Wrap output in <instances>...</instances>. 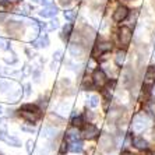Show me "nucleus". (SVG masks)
<instances>
[{
	"label": "nucleus",
	"mask_w": 155,
	"mask_h": 155,
	"mask_svg": "<svg viewBox=\"0 0 155 155\" xmlns=\"http://www.w3.org/2000/svg\"><path fill=\"white\" fill-rule=\"evenodd\" d=\"M18 115L21 116L24 120H27L28 123H35L42 117V109L38 105H32V104H25L22 105L21 108L18 109Z\"/></svg>",
	"instance_id": "obj_1"
},
{
	"label": "nucleus",
	"mask_w": 155,
	"mask_h": 155,
	"mask_svg": "<svg viewBox=\"0 0 155 155\" xmlns=\"http://www.w3.org/2000/svg\"><path fill=\"white\" fill-rule=\"evenodd\" d=\"M148 126H150V119L147 117V115H144V113H138V115L134 116L131 127H133V130L136 131V133L144 131Z\"/></svg>",
	"instance_id": "obj_2"
},
{
	"label": "nucleus",
	"mask_w": 155,
	"mask_h": 155,
	"mask_svg": "<svg viewBox=\"0 0 155 155\" xmlns=\"http://www.w3.org/2000/svg\"><path fill=\"white\" fill-rule=\"evenodd\" d=\"M98 134H99V130H98L97 126H94L92 123L84 124L83 130H81V136H83L85 140H94Z\"/></svg>",
	"instance_id": "obj_3"
},
{
	"label": "nucleus",
	"mask_w": 155,
	"mask_h": 155,
	"mask_svg": "<svg viewBox=\"0 0 155 155\" xmlns=\"http://www.w3.org/2000/svg\"><path fill=\"white\" fill-rule=\"evenodd\" d=\"M131 38H133V32L129 27H122L119 29V42L123 46H129L130 42H131Z\"/></svg>",
	"instance_id": "obj_4"
},
{
	"label": "nucleus",
	"mask_w": 155,
	"mask_h": 155,
	"mask_svg": "<svg viewBox=\"0 0 155 155\" xmlns=\"http://www.w3.org/2000/svg\"><path fill=\"white\" fill-rule=\"evenodd\" d=\"M106 81H108V78H106V74H105L104 70H101V69L95 70L94 74H92V83H94V85L102 88V87H105Z\"/></svg>",
	"instance_id": "obj_5"
},
{
	"label": "nucleus",
	"mask_w": 155,
	"mask_h": 155,
	"mask_svg": "<svg viewBox=\"0 0 155 155\" xmlns=\"http://www.w3.org/2000/svg\"><path fill=\"white\" fill-rule=\"evenodd\" d=\"M127 15H129V8L124 7V6H119L113 11V21L115 22H122L123 20H126Z\"/></svg>",
	"instance_id": "obj_6"
},
{
	"label": "nucleus",
	"mask_w": 155,
	"mask_h": 155,
	"mask_svg": "<svg viewBox=\"0 0 155 155\" xmlns=\"http://www.w3.org/2000/svg\"><path fill=\"white\" fill-rule=\"evenodd\" d=\"M109 51H112V43H110V42H101V43H98L97 46H95L92 56L105 54V53H108Z\"/></svg>",
	"instance_id": "obj_7"
},
{
	"label": "nucleus",
	"mask_w": 155,
	"mask_h": 155,
	"mask_svg": "<svg viewBox=\"0 0 155 155\" xmlns=\"http://www.w3.org/2000/svg\"><path fill=\"white\" fill-rule=\"evenodd\" d=\"M0 140L4 141V143L8 145H13V147H21V141L15 137L7 136V131H6V133H0Z\"/></svg>",
	"instance_id": "obj_8"
},
{
	"label": "nucleus",
	"mask_w": 155,
	"mask_h": 155,
	"mask_svg": "<svg viewBox=\"0 0 155 155\" xmlns=\"http://www.w3.org/2000/svg\"><path fill=\"white\" fill-rule=\"evenodd\" d=\"M58 13H59V8L56 7V6H52L51 4V6L43 7L39 14H41V17H43V18H51V17H54Z\"/></svg>",
	"instance_id": "obj_9"
},
{
	"label": "nucleus",
	"mask_w": 155,
	"mask_h": 155,
	"mask_svg": "<svg viewBox=\"0 0 155 155\" xmlns=\"http://www.w3.org/2000/svg\"><path fill=\"white\" fill-rule=\"evenodd\" d=\"M144 84L145 85H154L155 84V67H148L144 76Z\"/></svg>",
	"instance_id": "obj_10"
},
{
	"label": "nucleus",
	"mask_w": 155,
	"mask_h": 155,
	"mask_svg": "<svg viewBox=\"0 0 155 155\" xmlns=\"http://www.w3.org/2000/svg\"><path fill=\"white\" fill-rule=\"evenodd\" d=\"M48 45H49V38H48L46 34H43V35H41L38 39L32 41V46L34 48H46Z\"/></svg>",
	"instance_id": "obj_11"
},
{
	"label": "nucleus",
	"mask_w": 155,
	"mask_h": 155,
	"mask_svg": "<svg viewBox=\"0 0 155 155\" xmlns=\"http://www.w3.org/2000/svg\"><path fill=\"white\" fill-rule=\"evenodd\" d=\"M70 53L74 58H81L84 54V46L80 45V43H73L71 46H70Z\"/></svg>",
	"instance_id": "obj_12"
},
{
	"label": "nucleus",
	"mask_w": 155,
	"mask_h": 155,
	"mask_svg": "<svg viewBox=\"0 0 155 155\" xmlns=\"http://www.w3.org/2000/svg\"><path fill=\"white\" fill-rule=\"evenodd\" d=\"M69 151L74 152V154H78V152L83 151V141L81 140H74L69 143Z\"/></svg>",
	"instance_id": "obj_13"
},
{
	"label": "nucleus",
	"mask_w": 155,
	"mask_h": 155,
	"mask_svg": "<svg viewBox=\"0 0 155 155\" xmlns=\"http://www.w3.org/2000/svg\"><path fill=\"white\" fill-rule=\"evenodd\" d=\"M80 138V131L77 129H70L67 130V133H66V137L64 140L67 141V143H70V141H74V140H78Z\"/></svg>",
	"instance_id": "obj_14"
},
{
	"label": "nucleus",
	"mask_w": 155,
	"mask_h": 155,
	"mask_svg": "<svg viewBox=\"0 0 155 155\" xmlns=\"http://www.w3.org/2000/svg\"><path fill=\"white\" fill-rule=\"evenodd\" d=\"M134 145H136V148H138V150H147L148 148V143L143 137L134 138Z\"/></svg>",
	"instance_id": "obj_15"
},
{
	"label": "nucleus",
	"mask_w": 155,
	"mask_h": 155,
	"mask_svg": "<svg viewBox=\"0 0 155 155\" xmlns=\"http://www.w3.org/2000/svg\"><path fill=\"white\" fill-rule=\"evenodd\" d=\"M43 137L46 138H52V137H56V133H58V130L54 129V127H51V126H46L43 129Z\"/></svg>",
	"instance_id": "obj_16"
},
{
	"label": "nucleus",
	"mask_w": 155,
	"mask_h": 155,
	"mask_svg": "<svg viewBox=\"0 0 155 155\" xmlns=\"http://www.w3.org/2000/svg\"><path fill=\"white\" fill-rule=\"evenodd\" d=\"M124 59H126V52H124V51H117V53H116V56H115L116 64L122 66L123 61H124Z\"/></svg>",
	"instance_id": "obj_17"
},
{
	"label": "nucleus",
	"mask_w": 155,
	"mask_h": 155,
	"mask_svg": "<svg viewBox=\"0 0 155 155\" xmlns=\"http://www.w3.org/2000/svg\"><path fill=\"white\" fill-rule=\"evenodd\" d=\"M76 17H77V11L76 10H66L64 11V18L67 20V21L73 22L74 20H76Z\"/></svg>",
	"instance_id": "obj_18"
},
{
	"label": "nucleus",
	"mask_w": 155,
	"mask_h": 155,
	"mask_svg": "<svg viewBox=\"0 0 155 155\" xmlns=\"http://www.w3.org/2000/svg\"><path fill=\"white\" fill-rule=\"evenodd\" d=\"M101 145L106 150V148H109V145H112V138H110V136H108V134H105V136H102L101 138Z\"/></svg>",
	"instance_id": "obj_19"
},
{
	"label": "nucleus",
	"mask_w": 155,
	"mask_h": 155,
	"mask_svg": "<svg viewBox=\"0 0 155 155\" xmlns=\"http://www.w3.org/2000/svg\"><path fill=\"white\" fill-rule=\"evenodd\" d=\"M98 105H99V98H98L97 95H91V97L88 98V106H91V108H97Z\"/></svg>",
	"instance_id": "obj_20"
},
{
	"label": "nucleus",
	"mask_w": 155,
	"mask_h": 155,
	"mask_svg": "<svg viewBox=\"0 0 155 155\" xmlns=\"http://www.w3.org/2000/svg\"><path fill=\"white\" fill-rule=\"evenodd\" d=\"M11 7L10 0H0V13H4Z\"/></svg>",
	"instance_id": "obj_21"
},
{
	"label": "nucleus",
	"mask_w": 155,
	"mask_h": 155,
	"mask_svg": "<svg viewBox=\"0 0 155 155\" xmlns=\"http://www.w3.org/2000/svg\"><path fill=\"white\" fill-rule=\"evenodd\" d=\"M17 11L20 13V14H22V15H27L29 11H31V6H29V4H21V6L18 7Z\"/></svg>",
	"instance_id": "obj_22"
},
{
	"label": "nucleus",
	"mask_w": 155,
	"mask_h": 155,
	"mask_svg": "<svg viewBox=\"0 0 155 155\" xmlns=\"http://www.w3.org/2000/svg\"><path fill=\"white\" fill-rule=\"evenodd\" d=\"M71 29H73V25H71V24H67V25H64V28H63V35L67 38V36L71 34Z\"/></svg>",
	"instance_id": "obj_23"
},
{
	"label": "nucleus",
	"mask_w": 155,
	"mask_h": 155,
	"mask_svg": "<svg viewBox=\"0 0 155 155\" xmlns=\"http://www.w3.org/2000/svg\"><path fill=\"white\" fill-rule=\"evenodd\" d=\"M58 27H59V21H58V20H52L51 24L48 25V29H49V31H52V29H56Z\"/></svg>",
	"instance_id": "obj_24"
},
{
	"label": "nucleus",
	"mask_w": 155,
	"mask_h": 155,
	"mask_svg": "<svg viewBox=\"0 0 155 155\" xmlns=\"http://www.w3.org/2000/svg\"><path fill=\"white\" fill-rule=\"evenodd\" d=\"M4 61H6V63L13 64V63H15V61H17V58H15V54L13 53V54H11V58H4Z\"/></svg>",
	"instance_id": "obj_25"
},
{
	"label": "nucleus",
	"mask_w": 155,
	"mask_h": 155,
	"mask_svg": "<svg viewBox=\"0 0 155 155\" xmlns=\"http://www.w3.org/2000/svg\"><path fill=\"white\" fill-rule=\"evenodd\" d=\"M60 2L61 6H64V7H67V6H70V4L73 3V0H59Z\"/></svg>",
	"instance_id": "obj_26"
},
{
	"label": "nucleus",
	"mask_w": 155,
	"mask_h": 155,
	"mask_svg": "<svg viewBox=\"0 0 155 155\" xmlns=\"http://www.w3.org/2000/svg\"><path fill=\"white\" fill-rule=\"evenodd\" d=\"M61 59V51H58L56 53L53 54V60H56V61H59Z\"/></svg>",
	"instance_id": "obj_27"
},
{
	"label": "nucleus",
	"mask_w": 155,
	"mask_h": 155,
	"mask_svg": "<svg viewBox=\"0 0 155 155\" xmlns=\"http://www.w3.org/2000/svg\"><path fill=\"white\" fill-rule=\"evenodd\" d=\"M34 148V141H28V152L31 154V151H32Z\"/></svg>",
	"instance_id": "obj_28"
},
{
	"label": "nucleus",
	"mask_w": 155,
	"mask_h": 155,
	"mask_svg": "<svg viewBox=\"0 0 155 155\" xmlns=\"http://www.w3.org/2000/svg\"><path fill=\"white\" fill-rule=\"evenodd\" d=\"M52 2H53V0H41V3H42V4H46V6H51Z\"/></svg>",
	"instance_id": "obj_29"
},
{
	"label": "nucleus",
	"mask_w": 155,
	"mask_h": 155,
	"mask_svg": "<svg viewBox=\"0 0 155 155\" xmlns=\"http://www.w3.org/2000/svg\"><path fill=\"white\" fill-rule=\"evenodd\" d=\"M150 108H151L152 113H154V115H155V104H151V105H150Z\"/></svg>",
	"instance_id": "obj_30"
},
{
	"label": "nucleus",
	"mask_w": 155,
	"mask_h": 155,
	"mask_svg": "<svg viewBox=\"0 0 155 155\" xmlns=\"http://www.w3.org/2000/svg\"><path fill=\"white\" fill-rule=\"evenodd\" d=\"M34 3H41V0H32Z\"/></svg>",
	"instance_id": "obj_31"
},
{
	"label": "nucleus",
	"mask_w": 155,
	"mask_h": 155,
	"mask_svg": "<svg viewBox=\"0 0 155 155\" xmlns=\"http://www.w3.org/2000/svg\"><path fill=\"white\" fill-rule=\"evenodd\" d=\"M124 155H133V154H129V152H126V154H124Z\"/></svg>",
	"instance_id": "obj_32"
},
{
	"label": "nucleus",
	"mask_w": 155,
	"mask_h": 155,
	"mask_svg": "<svg viewBox=\"0 0 155 155\" xmlns=\"http://www.w3.org/2000/svg\"><path fill=\"white\" fill-rule=\"evenodd\" d=\"M124 2H130V0H124Z\"/></svg>",
	"instance_id": "obj_33"
},
{
	"label": "nucleus",
	"mask_w": 155,
	"mask_h": 155,
	"mask_svg": "<svg viewBox=\"0 0 155 155\" xmlns=\"http://www.w3.org/2000/svg\"><path fill=\"white\" fill-rule=\"evenodd\" d=\"M0 112H2V108H0Z\"/></svg>",
	"instance_id": "obj_34"
}]
</instances>
